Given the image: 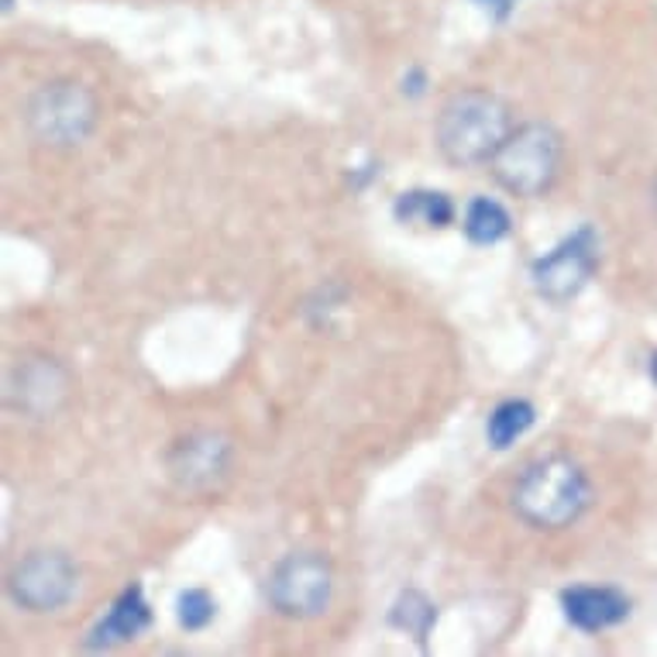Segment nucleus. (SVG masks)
<instances>
[{"label":"nucleus","instance_id":"obj_1","mask_svg":"<svg viewBox=\"0 0 657 657\" xmlns=\"http://www.w3.org/2000/svg\"><path fill=\"white\" fill-rule=\"evenodd\" d=\"M509 138V110L485 90H465L441 107L437 145L455 166H479Z\"/></svg>","mask_w":657,"mask_h":657},{"label":"nucleus","instance_id":"obj_2","mask_svg":"<svg viewBox=\"0 0 657 657\" xmlns=\"http://www.w3.org/2000/svg\"><path fill=\"white\" fill-rule=\"evenodd\" d=\"M589 479L568 458H544L533 461L516 482L513 503L524 520L537 527H568L589 506Z\"/></svg>","mask_w":657,"mask_h":657},{"label":"nucleus","instance_id":"obj_3","mask_svg":"<svg viewBox=\"0 0 657 657\" xmlns=\"http://www.w3.org/2000/svg\"><path fill=\"white\" fill-rule=\"evenodd\" d=\"M561 166V138L548 125H527L492 155V173L516 197H541Z\"/></svg>","mask_w":657,"mask_h":657},{"label":"nucleus","instance_id":"obj_4","mask_svg":"<svg viewBox=\"0 0 657 657\" xmlns=\"http://www.w3.org/2000/svg\"><path fill=\"white\" fill-rule=\"evenodd\" d=\"M599 266V238L593 227H578L575 234H568L558 248H551L548 255H541L530 266V279L537 293L551 303H568L572 296H578L585 290V283L593 279Z\"/></svg>","mask_w":657,"mask_h":657},{"label":"nucleus","instance_id":"obj_5","mask_svg":"<svg viewBox=\"0 0 657 657\" xmlns=\"http://www.w3.org/2000/svg\"><path fill=\"white\" fill-rule=\"evenodd\" d=\"M269 599L286 617H317L331 602V568L317 554H290L269 578Z\"/></svg>","mask_w":657,"mask_h":657},{"label":"nucleus","instance_id":"obj_6","mask_svg":"<svg viewBox=\"0 0 657 657\" xmlns=\"http://www.w3.org/2000/svg\"><path fill=\"white\" fill-rule=\"evenodd\" d=\"M11 593L14 599L32 609V613H52V609L66 606L77 593V568L66 554H32L21 561L11 575Z\"/></svg>","mask_w":657,"mask_h":657},{"label":"nucleus","instance_id":"obj_7","mask_svg":"<svg viewBox=\"0 0 657 657\" xmlns=\"http://www.w3.org/2000/svg\"><path fill=\"white\" fill-rule=\"evenodd\" d=\"M32 125L49 142H80L93 125V101L77 83H52L32 104Z\"/></svg>","mask_w":657,"mask_h":657},{"label":"nucleus","instance_id":"obj_8","mask_svg":"<svg viewBox=\"0 0 657 657\" xmlns=\"http://www.w3.org/2000/svg\"><path fill=\"white\" fill-rule=\"evenodd\" d=\"M561 606H565L568 623L585 633H599L630 617V599L620 589H609V585H602V589L599 585H575V589L561 593Z\"/></svg>","mask_w":657,"mask_h":657},{"label":"nucleus","instance_id":"obj_9","mask_svg":"<svg viewBox=\"0 0 657 657\" xmlns=\"http://www.w3.org/2000/svg\"><path fill=\"white\" fill-rule=\"evenodd\" d=\"M149 623H152V613H149L142 585H131V589L114 602L110 613L93 626L90 647H110V644H121V641H134L138 633L149 630Z\"/></svg>","mask_w":657,"mask_h":657},{"label":"nucleus","instance_id":"obj_10","mask_svg":"<svg viewBox=\"0 0 657 657\" xmlns=\"http://www.w3.org/2000/svg\"><path fill=\"white\" fill-rule=\"evenodd\" d=\"M227 465V444L221 437H193L186 441L176 461H173V472L183 479L186 489H200L210 485Z\"/></svg>","mask_w":657,"mask_h":657},{"label":"nucleus","instance_id":"obj_11","mask_svg":"<svg viewBox=\"0 0 657 657\" xmlns=\"http://www.w3.org/2000/svg\"><path fill=\"white\" fill-rule=\"evenodd\" d=\"M392 214L400 224H424V227H448L455 221V207L444 193L434 190H410L392 203Z\"/></svg>","mask_w":657,"mask_h":657},{"label":"nucleus","instance_id":"obj_12","mask_svg":"<svg viewBox=\"0 0 657 657\" xmlns=\"http://www.w3.org/2000/svg\"><path fill=\"white\" fill-rule=\"evenodd\" d=\"M533 417L537 410L527 400H506L496 410L489 413V424H485V437L496 451H506L516 437H524L533 427Z\"/></svg>","mask_w":657,"mask_h":657},{"label":"nucleus","instance_id":"obj_13","mask_svg":"<svg viewBox=\"0 0 657 657\" xmlns=\"http://www.w3.org/2000/svg\"><path fill=\"white\" fill-rule=\"evenodd\" d=\"M509 224L513 221L506 214V207L496 203V200H489V197L472 200V203H468V210H465V234L476 245H496V242H503L506 234H509Z\"/></svg>","mask_w":657,"mask_h":657},{"label":"nucleus","instance_id":"obj_14","mask_svg":"<svg viewBox=\"0 0 657 657\" xmlns=\"http://www.w3.org/2000/svg\"><path fill=\"white\" fill-rule=\"evenodd\" d=\"M434 617H437L434 602H431L424 593L410 589V593L400 596V602L392 606V617H389V620H392V626L407 630L413 641L424 644V641H427V633H431V626H434Z\"/></svg>","mask_w":657,"mask_h":657},{"label":"nucleus","instance_id":"obj_15","mask_svg":"<svg viewBox=\"0 0 657 657\" xmlns=\"http://www.w3.org/2000/svg\"><path fill=\"white\" fill-rule=\"evenodd\" d=\"M210 620H214V599L203 589H190L179 596V623L186 630H203Z\"/></svg>","mask_w":657,"mask_h":657},{"label":"nucleus","instance_id":"obj_16","mask_svg":"<svg viewBox=\"0 0 657 657\" xmlns=\"http://www.w3.org/2000/svg\"><path fill=\"white\" fill-rule=\"evenodd\" d=\"M476 4H482L492 17H506L516 8V0H476Z\"/></svg>","mask_w":657,"mask_h":657},{"label":"nucleus","instance_id":"obj_17","mask_svg":"<svg viewBox=\"0 0 657 657\" xmlns=\"http://www.w3.org/2000/svg\"><path fill=\"white\" fill-rule=\"evenodd\" d=\"M650 379L657 383V351H654V355H650Z\"/></svg>","mask_w":657,"mask_h":657},{"label":"nucleus","instance_id":"obj_18","mask_svg":"<svg viewBox=\"0 0 657 657\" xmlns=\"http://www.w3.org/2000/svg\"><path fill=\"white\" fill-rule=\"evenodd\" d=\"M11 4H14V0H4V11H8V8H11Z\"/></svg>","mask_w":657,"mask_h":657},{"label":"nucleus","instance_id":"obj_19","mask_svg":"<svg viewBox=\"0 0 657 657\" xmlns=\"http://www.w3.org/2000/svg\"><path fill=\"white\" fill-rule=\"evenodd\" d=\"M654 200H657V183H654Z\"/></svg>","mask_w":657,"mask_h":657}]
</instances>
